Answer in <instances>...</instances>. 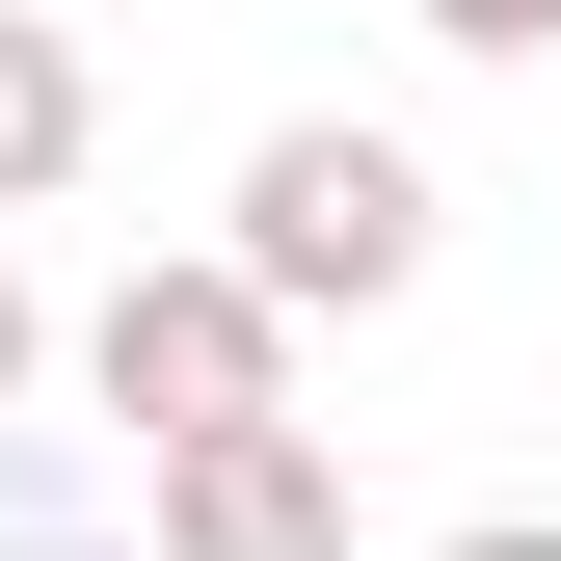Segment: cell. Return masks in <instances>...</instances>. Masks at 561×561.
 <instances>
[{"instance_id": "1", "label": "cell", "mask_w": 561, "mask_h": 561, "mask_svg": "<svg viewBox=\"0 0 561 561\" xmlns=\"http://www.w3.org/2000/svg\"><path fill=\"white\" fill-rule=\"evenodd\" d=\"M241 295L267 321H375L401 295V267H428V161H401V134H347V107H295V134H267V161H241Z\"/></svg>"}, {"instance_id": "2", "label": "cell", "mask_w": 561, "mask_h": 561, "mask_svg": "<svg viewBox=\"0 0 561 561\" xmlns=\"http://www.w3.org/2000/svg\"><path fill=\"white\" fill-rule=\"evenodd\" d=\"M81 375H107V428H134V455H215V428H295V321H267L241 267H134V295L81 321Z\"/></svg>"}, {"instance_id": "3", "label": "cell", "mask_w": 561, "mask_h": 561, "mask_svg": "<svg viewBox=\"0 0 561 561\" xmlns=\"http://www.w3.org/2000/svg\"><path fill=\"white\" fill-rule=\"evenodd\" d=\"M375 508H347V455L321 428H215V455H161V561H347Z\"/></svg>"}, {"instance_id": "4", "label": "cell", "mask_w": 561, "mask_h": 561, "mask_svg": "<svg viewBox=\"0 0 561 561\" xmlns=\"http://www.w3.org/2000/svg\"><path fill=\"white\" fill-rule=\"evenodd\" d=\"M81 134H107L81 27H54V0H0V215H54V187H81Z\"/></svg>"}, {"instance_id": "5", "label": "cell", "mask_w": 561, "mask_h": 561, "mask_svg": "<svg viewBox=\"0 0 561 561\" xmlns=\"http://www.w3.org/2000/svg\"><path fill=\"white\" fill-rule=\"evenodd\" d=\"M428 27H455V54H535V27H561V0H428Z\"/></svg>"}, {"instance_id": "6", "label": "cell", "mask_w": 561, "mask_h": 561, "mask_svg": "<svg viewBox=\"0 0 561 561\" xmlns=\"http://www.w3.org/2000/svg\"><path fill=\"white\" fill-rule=\"evenodd\" d=\"M0 401H27V295H0Z\"/></svg>"}]
</instances>
